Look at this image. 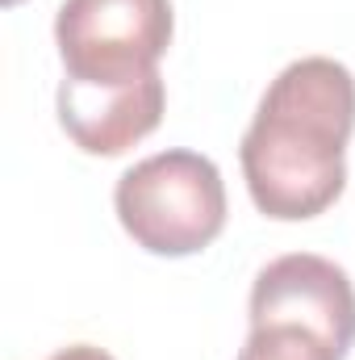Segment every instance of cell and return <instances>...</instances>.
Returning a JSON list of instances; mask_svg holds the SVG:
<instances>
[{"label":"cell","mask_w":355,"mask_h":360,"mask_svg":"<svg viewBox=\"0 0 355 360\" xmlns=\"http://www.w3.org/2000/svg\"><path fill=\"white\" fill-rule=\"evenodd\" d=\"M355 130V76L339 59L305 55L260 96L239 143L255 210L276 222H309L347 188V143Z\"/></svg>","instance_id":"cell-1"},{"label":"cell","mask_w":355,"mask_h":360,"mask_svg":"<svg viewBox=\"0 0 355 360\" xmlns=\"http://www.w3.org/2000/svg\"><path fill=\"white\" fill-rule=\"evenodd\" d=\"M117 222L151 256H196L226 231V184L201 151H159L113 188Z\"/></svg>","instance_id":"cell-2"},{"label":"cell","mask_w":355,"mask_h":360,"mask_svg":"<svg viewBox=\"0 0 355 360\" xmlns=\"http://www.w3.org/2000/svg\"><path fill=\"white\" fill-rule=\"evenodd\" d=\"M172 34V0H63L55 17L63 76L80 84H130L159 72Z\"/></svg>","instance_id":"cell-3"},{"label":"cell","mask_w":355,"mask_h":360,"mask_svg":"<svg viewBox=\"0 0 355 360\" xmlns=\"http://www.w3.org/2000/svg\"><path fill=\"white\" fill-rule=\"evenodd\" d=\"M264 323H301L326 335L339 352H351L355 285L347 269L314 252L276 256L251 285V327Z\"/></svg>","instance_id":"cell-4"},{"label":"cell","mask_w":355,"mask_h":360,"mask_svg":"<svg viewBox=\"0 0 355 360\" xmlns=\"http://www.w3.org/2000/svg\"><path fill=\"white\" fill-rule=\"evenodd\" d=\"M59 126L84 155H126L134 143H142L151 130H159L168 109V84L159 72L130 80V84H59Z\"/></svg>","instance_id":"cell-5"},{"label":"cell","mask_w":355,"mask_h":360,"mask_svg":"<svg viewBox=\"0 0 355 360\" xmlns=\"http://www.w3.org/2000/svg\"><path fill=\"white\" fill-rule=\"evenodd\" d=\"M239 360H347V352L301 323H264L251 327Z\"/></svg>","instance_id":"cell-6"},{"label":"cell","mask_w":355,"mask_h":360,"mask_svg":"<svg viewBox=\"0 0 355 360\" xmlns=\"http://www.w3.org/2000/svg\"><path fill=\"white\" fill-rule=\"evenodd\" d=\"M51 360H113L105 348H92V344H72V348H59Z\"/></svg>","instance_id":"cell-7"},{"label":"cell","mask_w":355,"mask_h":360,"mask_svg":"<svg viewBox=\"0 0 355 360\" xmlns=\"http://www.w3.org/2000/svg\"><path fill=\"white\" fill-rule=\"evenodd\" d=\"M0 4H4V8H13V4H21V0H0Z\"/></svg>","instance_id":"cell-8"}]
</instances>
